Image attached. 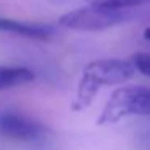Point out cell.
<instances>
[{
	"label": "cell",
	"instance_id": "6da1fadb",
	"mask_svg": "<svg viewBox=\"0 0 150 150\" xmlns=\"http://www.w3.org/2000/svg\"><path fill=\"white\" fill-rule=\"evenodd\" d=\"M136 66L132 62L118 58L95 60L86 66L81 81L76 89L73 100V110L82 111L92 103L95 95L103 86H113L126 82L136 74Z\"/></svg>",
	"mask_w": 150,
	"mask_h": 150
},
{
	"label": "cell",
	"instance_id": "7a4b0ae2",
	"mask_svg": "<svg viewBox=\"0 0 150 150\" xmlns=\"http://www.w3.org/2000/svg\"><path fill=\"white\" fill-rule=\"evenodd\" d=\"M132 115L150 116V89L132 86L115 91L105 103L97 123L100 126L113 124Z\"/></svg>",
	"mask_w": 150,
	"mask_h": 150
},
{
	"label": "cell",
	"instance_id": "3957f363",
	"mask_svg": "<svg viewBox=\"0 0 150 150\" xmlns=\"http://www.w3.org/2000/svg\"><path fill=\"white\" fill-rule=\"evenodd\" d=\"M124 20H127V15L123 10H111L91 5L65 13L63 16H60L58 24L74 31H102L116 26Z\"/></svg>",
	"mask_w": 150,
	"mask_h": 150
},
{
	"label": "cell",
	"instance_id": "277c9868",
	"mask_svg": "<svg viewBox=\"0 0 150 150\" xmlns=\"http://www.w3.org/2000/svg\"><path fill=\"white\" fill-rule=\"evenodd\" d=\"M45 129L39 121L15 111L0 113V134L16 140H36L44 136Z\"/></svg>",
	"mask_w": 150,
	"mask_h": 150
},
{
	"label": "cell",
	"instance_id": "5b68a950",
	"mask_svg": "<svg viewBox=\"0 0 150 150\" xmlns=\"http://www.w3.org/2000/svg\"><path fill=\"white\" fill-rule=\"evenodd\" d=\"M0 31L2 33L18 34V36L28 37V39H36V40H49L55 34V29L52 26L21 23V21L8 20V18H0Z\"/></svg>",
	"mask_w": 150,
	"mask_h": 150
},
{
	"label": "cell",
	"instance_id": "8992f818",
	"mask_svg": "<svg viewBox=\"0 0 150 150\" xmlns=\"http://www.w3.org/2000/svg\"><path fill=\"white\" fill-rule=\"evenodd\" d=\"M36 74L24 66H0V91L13 89L34 81Z\"/></svg>",
	"mask_w": 150,
	"mask_h": 150
},
{
	"label": "cell",
	"instance_id": "52a82bcc",
	"mask_svg": "<svg viewBox=\"0 0 150 150\" xmlns=\"http://www.w3.org/2000/svg\"><path fill=\"white\" fill-rule=\"evenodd\" d=\"M86 2L91 5H97V7L111 8V10H123L127 7L140 5L144 2H149V0H86Z\"/></svg>",
	"mask_w": 150,
	"mask_h": 150
},
{
	"label": "cell",
	"instance_id": "ba28073f",
	"mask_svg": "<svg viewBox=\"0 0 150 150\" xmlns=\"http://www.w3.org/2000/svg\"><path fill=\"white\" fill-rule=\"evenodd\" d=\"M131 62L134 63L136 69L139 73H142L144 76L150 78V53H145V52H137L132 55Z\"/></svg>",
	"mask_w": 150,
	"mask_h": 150
},
{
	"label": "cell",
	"instance_id": "9c48e42d",
	"mask_svg": "<svg viewBox=\"0 0 150 150\" xmlns=\"http://www.w3.org/2000/svg\"><path fill=\"white\" fill-rule=\"evenodd\" d=\"M144 37H145L147 40H150V28H147V29L144 31Z\"/></svg>",
	"mask_w": 150,
	"mask_h": 150
}]
</instances>
